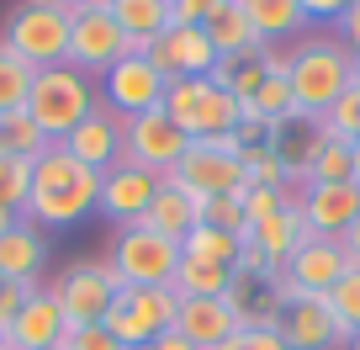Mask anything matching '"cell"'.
Instances as JSON below:
<instances>
[{
    "label": "cell",
    "instance_id": "cell-22",
    "mask_svg": "<svg viewBox=\"0 0 360 350\" xmlns=\"http://www.w3.org/2000/svg\"><path fill=\"white\" fill-rule=\"evenodd\" d=\"M48 265V239L37 223H16L11 234H0V276H11V282H32L37 287V271Z\"/></svg>",
    "mask_w": 360,
    "mask_h": 350
},
{
    "label": "cell",
    "instance_id": "cell-35",
    "mask_svg": "<svg viewBox=\"0 0 360 350\" xmlns=\"http://www.w3.org/2000/svg\"><path fill=\"white\" fill-rule=\"evenodd\" d=\"M318 123H323V133H334V138H349V144L360 138V85H355V80H349V91L339 96Z\"/></svg>",
    "mask_w": 360,
    "mask_h": 350
},
{
    "label": "cell",
    "instance_id": "cell-47",
    "mask_svg": "<svg viewBox=\"0 0 360 350\" xmlns=\"http://www.w3.org/2000/svg\"><path fill=\"white\" fill-rule=\"evenodd\" d=\"M339 244H345V255H349V265H360V218L355 223L345 228V239H339Z\"/></svg>",
    "mask_w": 360,
    "mask_h": 350
},
{
    "label": "cell",
    "instance_id": "cell-53",
    "mask_svg": "<svg viewBox=\"0 0 360 350\" xmlns=\"http://www.w3.org/2000/svg\"><path fill=\"white\" fill-rule=\"evenodd\" d=\"M53 6H64V0H53Z\"/></svg>",
    "mask_w": 360,
    "mask_h": 350
},
{
    "label": "cell",
    "instance_id": "cell-8",
    "mask_svg": "<svg viewBox=\"0 0 360 350\" xmlns=\"http://www.w3.org/2000/svg\"><path fill=\"white\" fill-rule=\"evenodd\" d=\"M122 276H117L112 260H75L64 276H58V303H64V318L69 329H85V324H101L106 308L117 303V292H122Z\"/></svg>",
    "mask_w": 360,
    "mask_h": 350
},
{
    "label": "cell",
    "instance_id": "cell-40",
    "mask_svg": "<svg viewBox=\"0 0 360 350\" xmlns=\"http://www.w3.org/2000/svg\"><path fill=\"white\" fill-rule=\"evenodd\" d=\"M64 350H122V345L112 339L106 324H85V329H69L64 335Z\"/></svg>",
    "mask_w": 360,
    "mask_h": 350
},
{
    "label": "cell",
    "instance_id": "cell-49",
    "mask_svg": "<svg viewBox=\"0 0 360 350\" xmlns=\"http://www.w3.org/2000/svg\"><path fill=\"white\" fill-rule=\"evenodd\" d=\"M16 223H22V213H11V207L0 202V234H11V228H16Z\"/></svg>",
    "mask_w": 360,
    "mask_h": 350
},
{
    "label": "cell",
    "instance_id": "cell-21",
    "mask_svg": "<svg viewBox=\"0 0 360 350\" xmlns=\"http://www.w3.org/2000/svg\"><path fill=\"white\" fill-rule=\"evenodd\" d=\"M307 234H313V228H307V218H302V202H286L276 218H265L259 228H249V244H255L259 255H265L270 265L281 271L286 260L297 255V244H302Z\"/></svg>",
    "mask_w": 360,
    "mask_h": 350
},
{
    "label": "cell",
    "instance_id": "cell-48",
    "mask_svg": "<svg viewBox=\"0 0 360 350\" xmlns=\"http://www.w3.org/2000/svg\"><path fill=\"white\" fill-rule=\"evenodd\" d=\"M69 11H112V0H69Z\"/></svg>",
    "mask_w": 360,
    "mask_h": 350
},
{
    "label": "cell",
    "instance_id": "cell-11",
    "mask_svg": "<svg viewBox=\"0 0 360 350\" xmlns=\"http://www.w3.org/2000/svg\"><path fill=\"white\" fill-rule=\"evenodd\" d=\"M165 85L169 80L159 75L143 54H127L101 75V101L112 106L117 117H143V112H159V106H165Z\"/></svg>",
    "mask_w": 360,
    "mask_h": 350
},
{
    "label": "cell",
    "instance_id": "cell-31",
    "mask_svg": "<svg viewBox=\"0 0 360 350\" xmlns=\"http://www.w3.org/2000/svg\"><path fill=\"white\" fill-rule=\"evenodd\" d=\"M43 149H53L43 138V127L32 123L27 112H11V117H0V154H16V159H37Z\"/></svg>",
    "mask_w": 360,
    "mask_h": 350
},
{
    "label": "cell",
    "instance_id": "cell-34",
    "mask_svg": "<svg viewBox=\"0 0 360 350\" xmlns=\"http://www.w3.org/2000/svg\"><path fill=\"white\" fill-rule=\"evenodd\" d=\"M244 186H292V181H286V165H281V154H276L270 144L244 149Z\"/></svg>",
    "mask_w": 360,
    "mask_h": 350
},
{
    "label": "cell",
    "instance_id": "cell-17",
    "mask_svg": "<svg viewBox=\"0 0 360 350\" xmlns=\"http://www.w3.org/2000/svg\"><path fill=\"white\" fill-rule=\"evenodd\" d=\"M276 335L286 339V350H334V345H345L323 297H292V303H281Z\"/></svg>",
    "mask_w": 360,
    "mask_h": 350
},
{
    "label": "cell",
    "instance_id": "cell-46",
    "mask_svg": "<svg viewBox=\"0 0 360 350\" xmlns=\"http://www.w3.org/2000/svg\"><path fill=\"white\" fill-rule=\"evenodd\" d=\"M143 350H196V345H191L186 335H180V329H165V335H159V339H148Z\"/></svg>",
    "mask_w": 360,
    "mask_h": 350
},
{
    "label": "cell",
    "instance_id": "cell-24",
    "mask_svg": "<svg viewBox=\"0 0 360 350\" xmlns=\"http://www.w3.org/2000/svg\"><path fill=\"white\" fill-rule=\"evenodd\" d=\"M238 117H244V106L233 101V91H223V85L207 80V91L196 96V117H191V127H186V138H191V144L223 138V133H233V127H238Z\"/></svg>",
    "mask_w": 360,
    "mask_h": 350
},
{
    "label": "cell",
    "instance_id": "cell-51",
    "mask_svg": "<svg viewBox=\"0 0 360 350\" xmlns=\"http://www.w3.org/2000/svg\"><path fill=\"white\" fill-rule=\"evenodd\" d=\"M345 350H360V335H355V339H349V345H345Z\"/></svg>",
    "mask_w": 360,
    "mask_h": 350
},
{
    "label": "cell",
    "instance_id": "cell-9",
    "mask_svg": "<svg viewBox=\"0 0 360 350\" xmlns=\"http://www.w3.org/2000/svg\"><path fill=\"white\" fill-rule=\"evenodd\" d=\"M191 138L180 133L165 112H143V117H122V159L117 165L148 170V175H165V170L180 165Z\"/></svg>",
    "mask_w": 360,
    "mask_h": 350
},
{
    "label": "cell",
    "instance_id": "cell-43",
    "mask_svg": "<svg viewBox=\"0 0 360 350\" xmlns=\"http://www.w3.org/2000/svg\"><path fill=\"white\" fill-rule=\"evenodd\" d=\"M334 27H339V32H334V37H339V43H345V48H349V54H355V58H360V0H349V11H345V16H339V22H334Z\"/></svg>",
    "mask_w": 360,
    "mask_h": 350
},
{
    "label": "cell",
    "instance_id": "cell-6",
    "mask_svg": "<svg viewBox=\"0 0 360 350\" xmlns=\"http://www.w3.org/2000/svg\"><path fill=\"white\" fill-rule=\"evenodd\" d=\"M106 260L117 265V276L127 287H169L175 282V265H180V244L148 223H127V228H117Z\"/></svg>",
    "mask_w": 360,
    "mask_h": 350
},
{
    "label": "cell",
    "instance_id": "cell-26",
    "mask_svg": "<svg viewBox=\"0 0 360 350\" xmlns=\"http://www.w3.org/2000/svg\"><path fill=\"white\" fill-rule=\"evenodd\" d=\"M238 11L249 16V27L259 32V43H276V37L302 32V0H238Z\"/></svg>",
    "mask_w": 360,
    "mask_h": 350
},
{
    "label": "cell",
    "instance_id": "cell-12",
    "mask_svg": "<svg viewBox=\"0 0 360 350\" xmlns=\"http://www.w3.org/2000/svg\"><path fill=\"white\" fill-rule=\"evenodd\" d=\"M143 58L165 80H207L217 64V48L207 37V27H165L154 43L143 48Z\"/></svg>",
    "mask_w": 360,
    "mask_h": 350
},
{
    "label": "cell",
    "instance_id": "cell-33",
    "mask_svg": "<svg viewBox=\"0 0 360 350\" xmlns=\"http://www.w3.org/2000/svg\"><path fill=\"white\" fill-rule=\"evenodd\" d=\"M27 196H32V159L0 154V202L11 213H27Z\"/></svg>",
    "mask_w": 360,
    "mask_h": 350
},
{
    "label": "cell",
    "instance_id": "cell-36",
    "mask_svg": "<svg viewBox=\"0 0 360 350\" xmlns=\"http://www.w3.org/2000/svg\"><path fill=\"white\" fill-rule=\"evenodd\" d=\"M286 202H292V186H249V192H244V223L259 228L265 218L281 213Z\"/></svg>",
    "mask_w": 360,
    "mask_h": 350
},
{
    "label": "cell",
    "instance_id": "cell-15",
    "mask_svg": "<svg viewBox=\"0 0 360 350\" xmlns=\"http://www.w3.org/2000/svg\"><path fill=\"white\" fill-rule=\"evenodd\" d=\"M159 196V175H148V170H133V165H112L101 175V202H96V213H106L112 223H143L148 207H154Z\"/></svg>",
    "mask_w": 360,
    "mask_h": 350
},
{
    "label": "cell",
    "instance_id": "cell-50",
    "mask_svg": "<svg viewBox=\"0 0 360 350\" xmlns=\"http://www.w3.org/2000/svg\"><path fill=\"white\" fill-rule=\"evenodd\" d=\"M349 181L360 186V138H355V144H349Z\"/></svg>",
    "mask_w": 360,
    "mask_h": 350
},
{
    "label": "cell",
    "instance_id": "cell-27",
    "mask_svg": "<svg viewBox=\"0 0 360 350\" xmlns=\"http://www.w3.org/2000/svg\"><path fill=\"white\" fill-rule=\"evenodd\" d=\"M32 80L37 69L27 64L22 54H16L6 37H0V117H11V112H27V96H32Z\"/></svg>",
    "mask_w": 360,
    "mask_h": 350
},
{
    "label": "cell",
    "instance_id": "cell-14",
    "mask_svg": "<svg viewBox=\"0 0 360 350\" xmlns=\"http://www.w3.org/2000/svg\"><path fill=\"white\" fill-rule=\"evenodd\" d=\"M64 335H69V318H64L58 292L37 287L22 303V313L11 318V329H6V350H53V345H64Z\"/></svg>",
    "mask_w": 360,
    "mask_h": 350
},
{
    "label": "cell",
    "instance_id": "cell-42",
    "mask_svg": "<svg viewBox=\"0 0 360 350\" xmlns=\"http://www.w3.org/2000/svg\"><path fill=\"white\" fill-rule=\"evenodd\" d=\"M259 80H265V69H259V64H255V54H249L244 64H238L233 85H228V91H233V101H238V106H249V101H255V91H259Z\"/></svg>",
    "mask_w": 360,
    "mask_h": 350
},
{
    "label": "cell",
    "instance_id": "cell-10",
    "mask_svg": "<svg viewBox=\"0 0 360 350\" xmlns=\"http://www.w3.org/2000/svg\"><path fill=\"white\" fill-rule=\"evenodd\" d=\"M165 175H175L180 186L191 196H244V154H228V149L217 144H186V154H180L175 170H165Z\"/></svg>",
    "mask_w": 360,
    "mask_h": 350
},
{
    "label": "cell",
    "instance_id": "cell-52",
    "mask_svg": "<svg viewBox=\"0 0 360 350\" xmlns=\"http://www.w3.org/2000/svg\"><path fill=\"white\" fill-rule=\"evenodd\" d=\"M0 350H6V329H0Z\"/></svg>",
    "mask_w": 360,
    "mask_h": 350
},
{
    "label": "cell",
    "instance_id": "cell-25",
    "mask_svg": "<svg viewBox=\"0 0 360 350\" xmlns=\"http://www.w3.org/2000/svg\"><path fill=\"white\" fill-rule=\"evenodd\" d=\"M207 37H212L217 54H233V58H249L259 48V32L249 27V16L238 11V0H223V6L207 16Z\"/></svg>",
    "mask_w": 360,
    "mask_h": 350
},
{
    "label": "cell",
    "instance_id": "cell-30",
    "mask_svg": "<svg viewBox=\"0 0 360 350\" xmlns=\"http://www.w3.org/2000/svg\"><path fill=\"white\" fill-rule=\"evenodd\" d=\"M323 303H328V313H334V324H339V339L349 345V339L360 335V265H349V271L339 276Z\"/></svg>",
    "mask_w": 360,
    "mask_h": 350
},
{
    "label": "cell",
    "instance_id": "cell-28",
    "mask_svg": "<svg viewBox=\"0 0 360 350\" xmlns=\"http://www.w3.org/2000/svg\"><path fill=\"white\" fill-rule=\"evenodd\" d=\"M238 249H244V239L223 234V228H212V223H196L191 234L180 239V255L186 260H207V265H228V271L238 265Z\"/></svg>",
    "mask_w": 360,
    "mask_h": 350
},
{
    "label": "cell",
    "instance_id": "cell-32",
    "mask_svg": "<svg viewBox=\"0 0 360 350\" xmlns=\"http://www.w3.org/2000/svg\"><path fill=\"white\" fill-rule=\"evenodd\" d=\"M334 181H349V138H323L313 170H307V186H334Z\"/></svg>",
    "mask_w": 360,
    "mask_h": 350
},
{
    "label": "cell",
    "instance_id": "cell-13",
    "mask_svg": "<svg viewBox=\"0 0 360 350\" xmlns=\"http://www.w3.org/2000/svg\"><path fill=\"white\" fill-rule=\"evenodd\" d=\"M117 58H127V37L112 22V11H79L69 22V58L64 64H75L79 75H106Z\"/></svg>",
    "mask_w": 360,
    "mask_h": 350
},
{
    "label": "cell",
    "instance_id": "cell-54",
    "mask_svg": "<svg viewBox=\"0 0 360 350\" xmlns=\"http://www.w3.org/2000/svg\"><path fill=\"white\" fill-rule=\"evenodd\" d=\"M53 350H64V345H53Z\"/></svg>",
    "mask_w": 360,
    "mask_h": 350
},
{
    "label": "cell",
    "instance_id": "cell-2",
    "mask_svg": "<svg viewBox=\"0 0 360 350\" xmlns=\"http://www.w3.org/2000/svg\"><path fill=\"white\" fill-rule=\"evenodd\" d=\"M292 101L297 117H323L355 80V54L339 37H297L292 48Z\"/></svg>",
    "mask_w": 360,
    "mask_h": 350
},
{
    "label": "cell",
    "instance_id": "cell-3",
    "mask_svg": "<svg viewBox=\"0 0 360 350\" xmlns=\"http://www.w3.org/2000/svg\"><path fill=\"white\" fill-rule=\"evenodd\" d=\"M90 106H96V85H90V75H79L75 64L37 69L32 96H27V117L43 127L48 144H64V138L90 117Z\"/></svg>",
    "mask_w": 360,
    "mask_h": 350
},
{
    "label": "cell",
    "instance_id": "cell-37",
    "mask_svg": "<svg viewBox=\"0 0 360 350\" xmlns=\"http://www.w3.org/2000/svg\"><path fill=\"white\" fill-rule=\"evenodd\" d=\"M202 223L223 228V234L249 239V223H244V196H207V202H202Z\"/></svg>",
    "mask_w": 360,
    "mask_h": 350
},
{
    "label": "cell",
    "instance_id": "cell-7",
    "mask_svg": "<svg viewBox=\"0 0 360 350\" xmlns=\"http://www.w3.org/2000/svg\"><path fill=\"white\" fill-rule=\"evenodd\" d=\"M345 271H349L345 244H339V239H323V234H307L302 244H297V255L281 265V276H276V297H281V303H292V297H328Z\"/></svg>",
    "mask_w": 360,
    "mask_h": 350
},
{
    "label": "cell",
    "instance_id": "cell-45",
    "mask_svg": "<svg viewBox=\"0 0 360 350\" xmlns=\"http://www.w3.org/2000/svg\"><path fill=\"white\" fill-rule=\"evenodd\" d=\"M238 64H244V58H233V54H217V64H212V75H207V80L228 91V85H233V75H238Z\"/></svg>",
    "mask_w": 360,
    "mask_h": 350
},
{
    "label": "cell",
    "instance_id": "cell-38",
    "mask_svg": "<svg viewBox=\"0 0 360 350\" xmlns=\"http://www.w3.org/2000/svg\"><path fill=\"white\" fill-rule=\"evenodd\" d=\"M217 350H286V339L276 329H233Z\"/></svg>",
    "mask_w": 360,
    "mask_h": 350
},
{
    "label": "cell",
    "instance_id": "cell-16",
    "mask_svg": "<svg viewBox=\"0 0 360 350\" xmlns=\"http://www.w3.org/2000/svg\"><path fill=\"white\" fill-rule=\"evenodd\" d=\"M64 149H69V154H75L85 170L106 175V170L122 159V117H117L106 101H96V106H90V117L64 138Z\"/></svg>",
    "mask_w": 360,
    "mask_h": 350
},
{
    "label": "cell",
    "instance_id": "cell-29",
    "mask_svg": "<svg viewBox=\"0 0 360 350\" xmlns=\"http://www.w3.org/2000/svg\"><path fill=\"white\" fill-rule=\"evenodd\" d=\"M228 282H233V271L228 265H207V260H186L180 255L175 265V297H228Z\"/></svg>",
    "mask_w": 360,
    "mask_h": 350
},
{
    "label": "cell",
    "instance_id": "cell-5",
    "mask_svg": "<svg viewBox=\"0 0 360 350\" xmlns=\"http://www.w3.org/2000/svg\"><path fill=\"white\" fill-rule=\"evenodd\" d=\"M175 313H180L175 287H122L101 324L112 329V339L122 350H143L148 339H159L165 329H175Z\"/></svg>",
    "mask_w": 360,
    "mask_h": 350
},
{
    "label": "cell",
    "instance_id": "cell-23",
    "mask_svg": "<svg viewBox=\"0 0 360 350\" xmlns=\"http://www.w3.org/2000/svg\"><path fill=\"white\" fill-rule=\"evenodd\" d=\"M169 11H175V0H112V22L122 27L127 54H143L169 27Z\"/></svg>",
    "mask_w": 360,
    "mask_h": 350
},
{
    "label": "cell",
    "instance_id": "cell-18",
    "mask_svg": "<svg viewBox=\"0 0 360 350\" xmlns=\"http://www.w3.org/2000/svg\"><path fill=\"white\" fill-rule=\"evenodd\" d=\"M302 218H307V228H313V234L345 239V228L360 218V186H355V181L307 186V192H302Z\"/></svg>",
    "mask_w": 360,
    "mask_h": 350
},
{
    "label": "cell",
    "instance_id": "cell-19",
    "mask_svg": "<svg viewBox=\"0 0 360 350\" xmlns=\"http://www.w3.org/2000/svg\"><path fill=\"white\" fill-rule=\"evenodd\" d=\"M175 329L191 339L196 350H217L238 329V318H233V308H228V297H180Z\"/></svg>",
    "mask_w": 360,
    "mask_h": 350
},
{
    "label": "cell",
    "instance_id": "cell-4",
    "mask_svg": "<svg viewBox=\"0 0 360 350\" xmlns=\"http://www.w3.org/2000/svg\"><path fill=\"white\" fill-rule=\"evenodd\" d=\"M69 22H75L69 0L64 6H53V0H22L11 11L6 43H11L32 69H53V64L69 58Z\"/></svg>",
    "mask_w": 360,
    "mask_h": 350
},
{
    "label": "cell",
    "instance_id": "cell-1",
    "mask_svg": "<svg viewBox=\"0 0 360 350\" xmlns=\"http://www.w3.org/2000/svg\"><path fill=\"white\" fill-rule=\"evenodd\" d=\"M101 202V175L85 170L64 144L43 149L32 159V196H27V223L37 228H69L85 223Z\"/></svg>",
    "mask_w": 360,
    "mask_h": 350
},
{
    "label": "cell",
    "instance_id": "cell-44",
    "mask_svg": "<svg viewBox=\"0 0 360 350\" xmlns=\"http://www.w3.org/2000/svg\"><path fill=\"white\" fill-rule=\"evenodd\" d=\"M345 11H349V0H302V16H307V22H318V16H323V22H339Z\"/></svg>",
    "mask_w": 360,
    "mask_h": 350
},
{
    "label": "cell",
    "instance_id": "cell-20",
    "mask_svg": "<svg viewBox=\"0 0 360 350\" xmlns=\"http://www.w3.org/2000/svg\"><path fill=\"white\" fill-rule=\"evenodd\" d=\"M143 223L159 228L165 239H175V244H180V239L202 223V196H191L175 175H159V196H154V207H148Z\"/></svg>",
    "mask_w": 360,
    "mask_h": 350
},
{
    "label": "cell",
    "instance_id": "cell-39",
    "mask_svg": "<svg viewBox=\"0 0 360 350\" xmlns=\"http://www.w3.org/2000/svg\"><path fill=\"white\" fill-rule=\"evenodd\" d=\"M32 292H37L32 282H11V276H0V329H11V318L22 313V303Z\"/></svg>",
    "mask_w": 360,
    "mask_h": 350
},
{
    "label": "cell",
    "instance_id": "cell-41",
    "mask_svg": "<svg viewBox=\"0 0 360 350\" xmlns=\"http://www.w3.org/2000/svg\"><path fill=\"white\" fill-rule=\"evenodd\" d=\"M217 6H223V0H175L169 27H207V16H212Z\"/></svg>",
    "mask_w": 360,
    "mask_h": 350
}]
</instances>
